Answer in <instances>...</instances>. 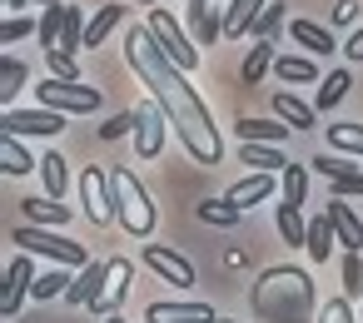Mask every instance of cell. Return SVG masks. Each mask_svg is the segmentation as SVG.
Here are the masks:
<instances>
[{
    "mask_svg": "<svg viewBox=\"0 0 363 323\" xmlns=\"http://www.w3.org/2000/svg\"><path fill=\"white\" fill-rule=\"evenodd\" d=\"M125 60H130V70L140 75V85H150V95H155V105L164 110V120L174 125L184 154H189L194 164H219V159H224V140H219V130H214V120H209V105L194 95V85L184 80V70L155 45L150 26H130V35H125Z\"/></svg>",
    "mask_w": 363,
    "mask_h": 323,
    "instance_id": "6da1fadb",
    "label": "cell"
},
{
    "mask_svg": "<svg viewBox=\"0 0 363 323\" xmlns=\"http://www.w3.org/2000/svg\"><path fill=\"white\" fill-rule=\"evenodd\" d=\"M254 313L264 323H318L308 273L303 268H289V264L264 268L259 283H254Z\"/></svg>",
    "mask_w": 363,
    "mask_h": 323,
    "instance_id": "7a4b0ae2",
    "label": "cell"
},
{
    "mask_svg": "<svg viewBox=\"0 0 363 323\" xmlns=\"http://www.w3.org/2000/svg\"><path fill=\"white\" fill-rule=\"evenodd\" d=\"M110 204H115V224L130 234V239H150L155 234V204H150V189L140 184V174L130 164H115L110 169Z\"/></svg>",
    "mask_w": 363,
    "mask_h": 323,
    "instance_id": "3957f363",
    "label": "cell"
},
{
    "mask_svg": "<svg viewBox=\"0 0 363 323\" xmlns=\"http://www.w3.org/2000/svg\"><path fill=\"white\" fill-rule=\"evenodd\" d=\"M11 244H16L21 254H45V259H55V264H65V268H85V264H90L85 244L65 239L60 229H35V224H21V229H11Z\"/></svg>",
    "mask_w": 363,
    "mask_h": 323,
    "instance_id": "277c9868",
    "label": "cell"
},
{
    "mask_svg": "<svg viewBox=\"0 0 363 323\" xmlns=\"http://www.w3.org/2000/svg\"><path fill=\"white\" fill-rule=\"evenodd\" d=\"M145 26H150L155 45H160V50H164V55H169L179 70H194V65H199V45H194V35H184V26H179V21H174L164 6H155Z\"/></svg>",
    "mask_w": 363,
    "mask_h": 323,
    "instance_id": "5b68a950",
    "label": "cell"
},
{
    "mask_svg": "<svg viewBox=\"0 0 363 323\" xmlns=\"http://www.w3.org/2000/svg\"><path fill=\"white\" fill-rule=\"evenodd\" d=\"M35 95H40L45 110H60V115H95V110H100V90H90V85H80V80H55V75H45V85H35Z\"/></svg>",
    "mask_w": 363,
    "mask_h": 323,
    "instance_id": "8992f818",
    "label": "cell"
},
{
    "mask_svg": "<svg viewBox=\"0 0 363 323\" xmlns=\"http://www.w3.org/2000/svg\"><path fill=\"white\" fill-rule=\"evenodd\" d=\"M80 204H85V219H90V224H110V219H115V204H110V169H105V164H85V174H80Z\"/></svg>",
    "mask_w": 363,
    "mask_h": 323,
    "instance_id": "52a82bcc",
    "label": "cell"
},
{
    "mask_svg": "<svg viewBox=\"0 0 363 323\" xmlns=\"http://www.w3.org/2000/svg\"><path fill=\"white\" fill-rule=\"evenodd\" d=\"M65 130V115L60 110H6V115H0V135H45V140H55Z\"/></svg>",
    "mask_w": 363,
    "mask_h": 323,
    "instance_id": "ba28073f",
    "label": "cell"
},
{
    "mask_svg": "<svg viewBox=\"0 0 363 323\" xmlns=\"http://www.w3.org/2000/svg\"><path fill=\"white\" fill-rule=\"evenodd\" d=\"M140 254H145V264H150L164 283H174V288H189V283H194V264H189L179 249H169V244H145Z\"/></svg>",
    "mask_w": 363,
    "mask_h": 323,
    "instance_id": "9c48e42d",
    "label": "cell"
},
{
    "mask_svg": "<svg viewBox=\"0 0 363 323\" xmlns=\"http://www.w3.org/2000/svg\"><path fill=\"white\" fill-rule=\"evenodd\" d=\"M26 293H35V264H30V254H16V259H11V268H6V293H0V313L16 318V313H21V303H26Z\"/></svg>",
    "mask_w": 363,
    "mask_h": 323,
    "instance_id": "30bf717a",
    "label": "cell"
},
{
    "mask_svg": "<svg viewBox=\"0 0 363 323\" xmlns=\"http://www.w3.org/2000/svg\"><path fill=\"white\" fill-rule=\"evenodd\" d=\"M164 130H169L164 110H160V105H140V125H135V154H140V159H160V149H164Z\"/></svg>",
    "mask_w": 363,
    "mask_h": 323,
    "instance_id": "8fae6325",
    "label": "cell"
},
{
    "mask_svg": "<svg viewBox=\"0 0 363 323\" xmlns=\"http://www.w3.org/2000/svg\"><path fill=\"white\" fill-rule=\"evenodd\" d=\"M130 283H135V268H130V259H110V273H105V288H100V298L90 303V313H100V318H110L120 303H125V293H130Z\"/></svg>",
    "mask_w": 363,
    "mask_h": 323,
    "instance_id": "7c38bea8",
    "label": "cell"
},
{
    "mask_svg": "<svg viewBox=\"0 0 363 323\" xmlns=\"http://www.w3.org/2000/svg\"><path fill=\"white\" fill-rule=\"evenodd\" d=\"M219 313L209 303H184V298H160L145 308V323H214Z\"/></svg>",
    "mask_w": 363,
    "mask_h": 323,
    "instance_id": "4fadbf2b",
    "label": "cell"
},
{
    "mask_svg": "<svg viewBox=\"0 0 363 323\" xmlns=\"http://www.w3.org/2000/svg\"><path fill=\"white\" fill-rule=\"evenodd\" d=\"M184 16H189L194 45H219V40H224V16H219V6H209V0H189Z\"/></svg>",
    "mask_w": 363,
    "mask_h": 323,
    "instance_id": "5bb4252c",
    "label": "cell"
},
{
    "mask_svg": "<svg viewBox=\"0 0 363 323\" xmlns=\"http://www.w3.org/2000/svg\"><path fill=\"white\" fill-rule=\"evenodd\" d=\"M328 219H333V234H338V249L343 254H363V219L343 204V199H328V209H323Z\"/></svg>",
    "mask_w": 363,
    "mask_h": 323,
    "instance_id": "9a60e30c",
    "label": "cell"
},
{
    "mask_svg": "<svg viewBox=\"0 0 363 323\" xmlns=\"http://www.w3.org/2000/svg\"><path fill=\"white\" fill-rule=\"evenodd\" d=\"M105 273H110V259H105V264H100V259H90V264L75 273V283H70L65 303H75V308H90V303L100 298V288H105Z\"/></svg>",
    "mask_w": 363,
    "mask_h": 323,
    "instance_id": "2e32d148",
    "label": "cell"
},
{
    "mask_svg": "<svg viewBox=\"0 0 363 323\" xmlns=\"http://www.w3.org/2000/svg\"><path fill=\"white\" fill-rule=\"evenodd\" d=\"M274 189H279V184H274V174H259V169H254V174H249V179H239V184H234V189H229L224 199H229V204H234V209L244 214V209L264 204V199H269Z\"/></svg>",
    "mask_w": 363,
    "mask_h": 323,
    "instance_id": "e0dca14e",
    "label": "cell"
},
{
    "mask_svg": "<svg viewBox=\"0 0 363 323\" xmlns=\"http://www.w3.org/2000/svg\"><path fill=\"white\" fill-rule=\"evenodd\" d=\"M264 6H269V0H229V6H224V35H229V40L249 35L254 21L264 16Z\"/></svg>",
    "mask_w": 363,
    "mask_h": 323,
    "instance_id": "ac0fdd59",
    "label": "cell"
},
{
    "mask_svg": "<svg viewBox=\"0 0 363 323\" xmlns=\"http://www.w3.org/2000/svg\"><path fill=\"white\" fill-rule=\"evenodd\" d=\"M333 244H338V234H333V219H328V214H313V219H308V234H303V249H308V259H313V264H328Z\"/></svg>",
    "mask_w": 363,
    "mask_h": 323,
    "instance_id": "d6986e66",
    "label": "cell"
},
{
    "mask_svg": "<svg viewBox=\"0 0 363 323\" xmlns=\"http://www.w3.org/2000/svg\"><path fill=\"white\" fill-rule=\"evenodd\" d=\"M289 35H294L308 55H333V50H338L333 30H323V26H313V21H289Z\"/></svg>",
    "mask_w": 363,
    "mask_h": 323,
    "instance_id": "ffe728a7",
    "label": "cell"
},
{
    "mask_svg": "<svg viewBox=\"0 0 363 323\" xmlns=\"http://www.w3.org/2000/svg\"><path fill=\"white\" fill-rule=\"evenodd\" d=\"M21 209H26V219H30L35 229H60V224H70V204H60V199H21Z\"/></svg>",
    "mask_w": 363,
    "mask_h": 323,
    "instance_id": "44dd1931",
    "label": "cell"
},
{
    "mask_svg": "<svg viewBox=\"0 0 363 323\" xmlns=\"http://www.w3.org/2000/svg\"><path fill=\"white\" fill-rule=\"evenodd\" d=\"M274 115H279L289 130H313V120H318V110H313V105H303V100H294L289 90H279V95H274Z\"/></svg>",
    "mask_w": 363,
    "mask_h": 323,
    "instance_id": "7402d4cb",
    "label": "cell"
},
{
    "mask_svg": "<svg viewBox=\"0 0 363 323\" xmlns=\"http://www.w3.org/2000/svg\"><path fill=\"white\" fill-rule=\"evenodd\" d=\"M239 140L244 144H284L289 140V125L284 120H239Z\"/></svg>",
    "mask_w": 363,
    "mask_h": 323,
    "instance_id": "603a6c76",
    "label": "cell"
},
{
    "mask_svg": "<svg viewBox=\"0 0 363 323\" xmlns=\"http://www.w3.org/2000/svg\"><path fill=\"white\" fill-rule=\"evenodd\" d=\"M120 21H125V6H100V11L90 16V26H85V45H90V50L105 45V40L120 30Z\"/></svg>",
    "mask_w": 363,
    "mask_h": 323,
    "instance_id": "cb8c5ba5",
    "label": "cell"
},
{
    "mask_svg": "<svg viewBox=\"0 0 363 323\" xmlns=\"http://www.w3.org/2000/svg\"><path fill=\"white\" fill-rule=\"evenodd\" d=\"M274 75H279L284 85H318V65H313L308 55H279V60H274Z\"/></svg>",
    "mask_w": 363,
    "mask_h": 323,
    "instance_id": "d4e9b609",
    "label": "cell"
},
{
    "mask_svg": "<svg viewBox=\"0 0 363 323\" xmlns=\"http://www.w3.org/2000/svg\"><path fill=\"white\" fill-rule=\"evenodd\" d=\"M0 169H6V174L16 179V174L40 169V159H30V154H26V144H21L16 135H0Z\"/></svg>",
    "mask_w": 363,
    "mask_h": 323,
    "instance_id": "484cf974",
    "label": "cell"
},
{
    "mask_svg": "<svg viewBox=\"0 0 363 323\" xmlns=\"http://www.w3.org/2000/svg\"><path fill=\"white\" fill-rule=\"evenodd\" d=\"M274 60H279V55H274V40H254V45H249V55H244V70H239V75H244V85H259V80L274 70Z\"/></svg>",
    "mask_w": 363,
    "mask_h": 323,
    "instance_id": "4316f807",
    "label": "cell"
},
{
    "mask_svg": "<svg viewBox=\"0 0 363 323\" xmlns=\"http://www.w3.org/2000/svg\"><path fill=\"white\" fill-rule=\"evenodd\" d=\"M65 164H70V159H65V154H55V149H50V154H45V159H40V169H35V174H40V184H45V194H50V199H60V194H65V189H70V169H65Z\"/></svg>",
    "mask_w": 363,
    "mask_h": 323,
    "instance_id": "83f0119b",
    "label": "cell"
},
{
    "mask_svg": "<svg viewBox=\"0 0 363 323\" xmlns=\"http://www.w3.org/2000/svg\"><path fill=\"white\" fill-rule=\"evenodd\" d=\"M26 60H16V55H6L0 60V100H6V110H16V95L26 90Z\"/></svg>",
    "mask_w": 363,
    "mask_h": 323,
    "instance_id": "f1b7e54d",
    "label": "cell"
},
{
    "mask_svg": "<svg viewBox=\"0 0 363 323\" xmlns=\"http://www.w3.org/2000/svg\"><path fill=\"white\" fill-rule=\"evenodd\" d=\"M348 85H353V75L348 70H328V80H318V95H313V110L318 115H328L343 95H348Z\"/></svg>",
    "mask_w": 363,
    "mask_h": 323,
    "instance_id": "f546056e",
    "label": "cell"
},
{
    "mask_svg": "<svg viewBox=\"0 0 363 323\" xmlns=\"http://www.w3.org/2000/svg\"><path fill=\"white\" fill-rule=\"evenodd\" d=\"M239 159L254 164L259 174H274V169H289V159L279 154V144H239Z\"/></svg>",
    "mask_w": 363,
    "mask_h": 323,
    "instance_id": "4dcf8cb0",
    "label": "cell"
},
{
    "mask_svg": "<svg viewBox=\"0 0 363 323\" xmlns=\"http://www.w3.org/2000/svg\"><path fill=\"white\" fill-rule=\"evenodd\" d=\"M279 199L294 204V209H303V199H308V169H303V164H289V169H284V179H279Z\"/></svg>",
    "mask_w": 363,
    "mask_h": 323,
    "instance_id": "1f68e13d",
    "label": "cell"
},
{
    "mask_svg": "<svg viewBox=\"0 0 363 323\" xmlns=\"http://www.w3.org/2000/svg\"><path fill=\"white\" fill-rule=\"evenodd\" d=\"M328 149L363 159V125H328Z\"/></svg>",
    "mask_w": 363,
    "mask_h": 323,
    "instance_id": "d6a6232c",
    "label": "cell"
},
{
    "mask_svg": "<svg viewBox=\"0 0 363 323\" xmlns=\"http://www.w3.org/2000/svg\"><path fill=\"white\" fill-rule=\"evenodd\" d=\"M85 26H90V21H85V16L70 6V11H65V30H60V45H55V50H65V55L85 50Z\"/></svg>",
    "mask_w": 363,
    "mask_h": 323,
    "instance_id": "836d02e7",
    "label": "cell"
},
{
    "mask_svg": "<svg viewBox=\"0 0 363 323\" xmlns=\"http://www.w3.org/2000/svg\"><path fill=\"white\" fill-rule=\"evenodd\" d=\"M279 234H284V244H303V234H308L303 209H294V204H284V199H279Z\"/></svg>",
    "mask_w": 363,
    "mask_h": 323,
    "instance_id": "e575fe53",
    "label": "cell"
},
{
    "mask_svg": "<svg viewBox=\"0 0 363 323\" xmlns=\"http://www.w3.org/2000/svg\"><path fill=\"white\" fill-rule=\"evenodd\" d=\"M65 11H70V6H45V16H40V30H35L45 50H55V45H60V30H65Z\"/></svg>",
    "mask_w": 363,
    "mask_h": 323,
    "instance_id": "d590c367",
    "label": "cell"
},
{
    "mask_svg": "<svg viewBox=\"0 0 363 323\" xmlns=\"http://www.w3.org/2000/svg\"><path fill=\"white\" fill-rule=\"evenodd\" d=\"M199 219L214 224V229H234V224H239V209H234L229 199H204V204H199Z\"/></svg>",
    "mask_w": 363,
    "mask_h": 323,
    "instance_id": "8d00e7d4",
    "label": "cell"
},
{
    "mask_svg": "<svg viewBox=\"0 0 363 323\" xmlns=\"http://www.w3.org/2000/svg\"><path fill=\"white\" fill-rule=\"evenodd\" d=\"M70 283H75V278H70L65 268H50V273H40V278H35V298H45V303H50V298H65V293H70Z\"/></svg>",
    "mask_w": 363,
    "mask_h": 323,
    "instance_id": "74e56055",
    "label": "cell"
},
{
    "mask_svg": "<svg viewBox=\"0 0 363 323\" xmlns=\"http://www.w3.org/2000/svg\"><path fill=\"white\" fill-rule=\"evenodd\" d=\"M284 6H289V0H269V6H264V16L254 21V40H274V35H279V26H284Z\"/></svg>",
    "mask_w": 363,
    "mask_h": 323,
    "instance_id": "f35d334b",
    "label": "cell"
},
{
    "mask_svg": "<svg viewBox=\"0 0 363 323\" xmlns=\"http://www.w3.org/2000/svg\"><path fill=\"white\" fill-rule=\"evenodd\" d=\"M135 125H140V110H120L100 125V140H125V135H135Z\"/></svg>",
    "mask_w": 363,
    "mask_h": 323,
    "instance_id": "ab89813d",
    "label": "cell"
},
{
    "mask_svg": "<svg viewBox=\"0 0 363 323\" xmlns=\"http://www.w3.org/2000/svg\"><path fill=\"white\" fill-rule=\"evenodd\" d=\"M313 174H323V179H338V174H353V159H348V154H328V149H323V154L313 159Z\"/></svg>",
    "mask_w": 363,
    "mask_h": 323,
    "instance_id": "60d3db41",
    "label": "cell"
},
{
    "mask_svg": "<svg viewBox=\"0 0 363 323\" xmlns=\"http://www.w3.org/2000/svg\"><path fill=\"white\" fill-rule=\"evenodd\" d=\"M45 60H50V75H55V80H80L75 55H65V50H45Z\"/></svg>",
    "mask_w": 363,
    "mask_h": 323,
    "instance_id": "b9f144b4",
    "label": "cell"
},
{
    "mask_svg": "<svg viewBox=\"0 0 363 323\" xmlns=\"http://www.w3.org/2000/svg\"><path fill=\"white\" fill-rule=\"evenodd\" d=\"M343 288L353 298H363V259L358 254H343Z\"/></svg>",
    "mask_w": 363,
    "mask_h": 323,
    "instance_id": "7bdbcfd3",
    "label": "cell"
},
{
    "mask_svg": "<svg viewBox=\"0 0 363 323\" xmlns=\"http://www.w3.org/2000/svg\"><path fill=\"white\" fill-rule=\"evenodd\" d=\"M328 194H333V199H353V194H363V169H353V174H338V179H328Z\"/></svg>",
    "mask_w": 363,
    "mask_h": 323,
    "instance_id": "ee69618b",
    "label": "cell"
},
{
    "mask_svg": "<svg viewBox=\"0 0 363 323\" xmlns=\"http://www.w3.org/2000/svg\"><path fill=\"white\" fill-rule=\"evenodd\" d=\"M318 323H358V318H353L348 298H328V303L318 308Z\"/></svg>",
    "mask_w": 363,
    "mask_h": 323,
    "instance_id": "f6af8a7d",
    "label": "cell"
},
{
    "mask_svg": "<svg viewBox=\"0 0 363 323\" xmlns=\"http://www.w3.org/2000/svg\"><path fill=\"white\" fill-rule=\"evenodd\" d=\"M30 30H40V26H30L26 16H6V26H0V40H6V45H11V40H26Z\"/></svg>",
    "mask_w": 363,
    "mask_h": 323,
    "instance_id": "bcb514c9",
    "label": "cell"
},
{
    "mask_svg": "<svg viewBox=\"0 0 363 323\" xmlns=\"http://www.w3.org/2000/svg\"><path fill=\"white\" fill-rule=\"evenodd\" d=\"M358 21V0H333V26H348Z\"/></svg>",
    "mask_w": 363,
    "mask_h": 323,
    "instance_id": "7dc6e473",
    "label": "cell"
},
{
    "mask_svg": "<svg viewBox=\"0 0 363 323\" xmlns=\"http://www.w3.org/2000/svg\"><path fill=\"white\" fill-rule=\"evenodd\" d=\"M343 55H348V60H358V65H363V26H358V30H353V40H348V45H343Z\"/></svg>",
    "mask_w": 363,
    "mask_h": 323,
    "instance_id": "c3c4849f",
    "label": "cell"
},
{
    "mask_svg": "<svg viewBox=\"0 0 363 323\" xmlns=\"http://www.w3.org/2000/svg\"><path fill=\"white\" fill-rule=\"evenodd\" d=\"M26 6H35V0H6V11H11V16H21Z\"/></svg>",
    "mask_w": 363,
    "mask_h": 323,
    "instance_id": "681fc988",
    "label": "cell"
},
{
    "mask_svg": "<svg viewBox=\"0 0 363 323\" xmlns=\"http://www.w3.org/2000/svg\"><path fill=\"white\" fill-rule=\"evenodd\" d=\"M105 323H125V318H120V313H110V318H105Z\"/></svg>",
    "mask_w": 363,
    "mask_h": 323,
    "instance_id": "f907efd6",
    "label": "cell"
},
{
    "mask_svg": "<svg viewBox=\"0 0 363 323\" xmlns=\"http://www.w3.org/2000/svg\"><path fill=\"white\" fill-rule=\"evenodd\" d=\"M214 323H239V318H214Z\"/></svg>",
    "mask_w": 363,
    "mask_h": 323,
    "instance_id": "816d5d0a",
    "label": "cell"
},
{
    "mask_svg": "<svg viewBox=\"0 0 363 323\" xmlns=\"http://www.w3.org/2000/svg\"><path fill=\"white\" fill-rule=\"evenodd\" d=\"M135 6H155V0H135Z\"/></svg>",
    "mask_w": 363,
    "mask_h": 323,
    "instance_id": "f5cc1de1",
    "label": "cell"
},
{
    "mask_svg": "<svg viewBox=\"0 0 363 323\" xmlns=\"http://www.w3.org/2000/svg\"><path fill=\"white\" fill-rule=\"evenodd\" d=\"M358 323H363V313H358Z\"/></svg>",
    "mask_w": 363,
    "mask_h": 323,
    "instance_id": "db71d44e",
    "label": "cell"
}]
</instances>
